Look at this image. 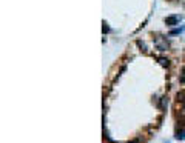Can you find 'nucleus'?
Wrapping results in <instances>:
<instances>
[{
  "instance_id": "39448f33",
  "label": "nucleus",
  "mask_w": 185,
  "mask_h": 143,
  "mask_svg": "<svg viewBox=\"0 0 185 143\" xmlns=\"http://www.w3.org/2000/svg\"><path fill=\"white\" fill-rule=\"evenodd\" d=\"M102 29H104V33H110V26H108L105 22H104V28H102Z\"/></svg>"
},
{
  "instance_id": "423d86ee",
  "label": "nucleus",
  "mask_w": 185,
  "mask_h": 143,
  "mask_svg": "<svg viewBox=\"0 0 185 143\" xmlns=\"http://www.w3.org/2000/svg\"><path fill=\"white\" fill-rule=\"evenodd\" d=\"M159 60H160V63H162L163 66H168V60H167V59H159Z\"/></svg>"
},
{
  "instance_id": "f03ea898",
  "label": "nucleus",
  "mask_w": 185,
  "mask_h": 143,
  "mask_svg": "<svg viewBox=\"0 0 185 143\" xmlns=\"http://www.w3.org/2000/svg\"><path fill=\"white\" fill-rule=\"evenodd\" d=\"M154 43H156V46H157V49H160V51H165L167 48H168V43L162 39V37H156V40H154Z\"/></svg>"
},
{
  "instance_id": "0eeeda50",
  "label": "nucleus",
  "mask_w": 185,
  "mask_h": 143,
  "mask_svg": "<svg viewBox=\"0 0 185 143\" xmlns=\"http://www.w3.org/2000/svg\"><path fill=\"white\" fill-rule=\"evenodd\" d=\"M137 45H139V46H140L144 51H147V46H145V43H142V42H137Z\"/></svg>"
},
{
  "instance_id": "f257e3e1",
  "label": "nucleus",
  "mask_w": 185,
  "mask_h": 143,
  "mask_svg": "<svg viewBox=\"0 0 185 143\" xmlns=\"http://www.w3.org/2000/svg\"><path fill=\"white\" fill-rule=\"evenodd\" d=\"M179 20H180V16H168L167 19H165V23H167V26H174V25H177L179 23Z\"/></svg>"
},
{
  "instance_id": "7ed1b4c3",
  "label": "nucleus",
  "mask_w": 185,
  "mask_h": 143,
  "mask_svg": "<svg viewBox=\"0 0 185 143\" xmlns=\"http://www.w3.org/2000/svg\"><path fill=\"white\" fill-rule=\"evenodd\" d=\"M183 31H185V26H182V28H176V29H171L170 34H180V33H183Z\"/></svg>"
},
{
  "instance_id": "20e7f679",
  "label": "nucleus",
  "mask_w": 185,
  "mask_h": 143,
  "mask_svg": "<svg viewBox=\"0 0 185 143\" xmlns=\"http://www.w3.org/2000/svg\"><path fill=\"white\" fill-rule=\"evenodd\" d=\"M176 138H177V140H185V132H177V134H176Z\"/></svg>"
}]
</instances>
